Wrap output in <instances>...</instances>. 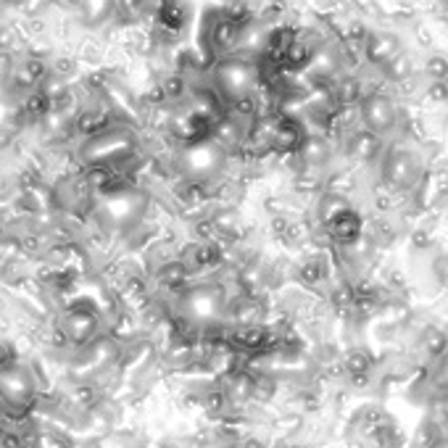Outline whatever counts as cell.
I'll return each mask as SVG.
<instances>
[{"mask_svg": "<svg viewBox=\"0 0 448 448\" xmlns=\"http://www.w3.org/2000/svg\"><path fill=\"white\" fill-rule=\"evenodd\" d=\"M427 74H430L432 80H446L448 61L443 58V56H430V61H427Z\"/></svg>", "mask_w": 448, "mask_h": 448, "instance_id": "cell-1", "label": "cell"}]
</instances>
